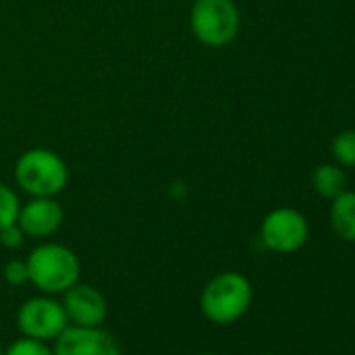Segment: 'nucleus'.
<instances>
[{
    "label": "nucleus",
    "mask_w": 355,
    "mask_h": 355,
    "mask_svg": "<svg viewBox=\"0 0 355 355\" xmlns=\"http://www.w3.org/2000/svg\"><path fill=\"white\" fill-rule=\"evenodd\" d=\"M30 270V284L44 295H63L82 276L78 255L61 243H44L26 257Z\"/></svg>",
    "instance_id": "obj_1"
},
{
    "label": "nucleus",
    "mask_w": 355,
    "mask_h": 355,
    "mask_svg": "<svg viewBox=\"0 0 355 355\" xmlns=\"http://www.w3.org/2000/svg\"><path fill=\"white\" fill-rule=\"evenodd\" d=\"M15 182L30 197H57L69 182V167L53 148L34 146L19 155Z\"/></svg>",
    "instance_id": "obj_2"
},
{
    "label": "nucleus",
    "mask_w": 355,
    "mask_h": 355,
    "mask_svg": "<svg viewBox=\"0 0 355 355\" xmlns=\"http://www.w3.org/2000/svg\"><path fill=\"white\" fill-rule=\"evenodd\" d=\"M253 303V286L241 272H222L201 291V311L214 324H232L241 320Z\"/></svg>",
    "instance_id": "obj_3"
},
{
    "label": "nucleus",
    "mask_w": 355,
    "mask_h": 355,
    "mask_svg": "<svg viewBox=\"0 0 355 355\" xmlns=\"http://www.w3.org/2000/svg\"><path fill=\"white\" fill-rule=\"evenodd\" d=\"M191 30L203 46H228L241 30L239 7L232 0H195L191 9Z\"/></svg>",
    "instance_id": "obj_4"
},
{
    "label": "nucleus",
    "mask_w": 355,
    "mask_h": 355,
    "mask_svg": "<svg viewBox=\"0 0 355 355\" xmlns=\"http://www.w3.org/2000/svg\"><path fill=\"white\" fill-rule=\"evenodd\" d=\"M259 239L266 249L288 255L299 251L307 243L309 222L295 207H276L263 218Z\"/></svg>",
    "instance_id": "obj_5"
},
{
    "label": "nucleus",
    "mask_w": 355,
    "mask_h": 355,
    "mask_svg": "<svg viewBox=\"0 0 355 355\" xmlns=\"http://www.w3.org/2000/svg\"><path fill=\"white\" fill-rule=\"evenodd\" d=\"M69 326L63 303L51 295L32 297L17 309V328L24 336L53 343Z\"/></svg>",
    "instance_id": "obj_6"
},
{
    "label": "nucleus",
    "mask_w": 355,
    "mask_h": 355,
    "mask_svg": "<svg viewBox=\"0 0 355 355\" xmlns=\"http://www.w3.org/2000/svg\"><path fill=\"white\" fill-rule=\"evenodd\" d=\"M53 343V355H121L115 336L101 326L69 324Z\"/></svg>",
    "instance_id": "obj_7"
},
{
    "label": "nucleus",
    "mask_w": 355,
    "mask_h": 355,
    "mask_svg": "<svg viewBox=\"0 0 355 355\" xmlns=\"http://www.w3.org/2000/svg\"><path fill=\"white\" fill-rule=\"evenodd\" d=\"M61 303L69 324L73 326H103L109 313L105 295L96 286L84 282H76L71 288H67Z\"/></svg>",
    "instance_id": "obj_8"
},
{
    "label": "nucleus",
    "mask_w": 355,
    "mask_h": 355,
    "mask_svg": "<svg viewBox=\"0 0 355 355\" xmlns=\"http://www.w3.org/2000/svg\"><path fill=\"white\" fill-rule=\"evenodd\" d=\"M63 220V205L55 197H32L21 205L17 224L30 239H49L61 228Z\"/></svg>",
    "instance_id": "obj_9"
},
{
    "label": "nucleus",
    "mask_w": 355,
    "mask_h": 355,
    "mask_svg": "<svg viewBox=\"0 0 355 355\" xmlns=\"http://www.w3.org/2000/svg\"><path fill=\"white\" fill-rule=\"evenodd\" d=\"M330 226L340 241L355 243V191H345L330 203Z\"/></svg>",
    "instance_id": "obj_10"
},
{
    "label": "nucleus",
    "mask_w": 355,
    "mask_h": 355,
    "mask_svg": "<svg viewBox=\"0 0 355 355\" xmlns=\"http://www.w3.org/2000/svg\"><path fill=\"white\" fill-rule=\"evenodd\" d=\"M311 187L320 197L332 201L347 191V173L338 163H322L313 169Z\"/></svg>",
    "instance_id": "obj_11"
},
{
    "label": "nucleus",
    "mask_w": 355,
    "mask_h": 355,
    "mask_svg": "<svg viewBox=\"0 0 355 355\" xmlns=\"http://www.w3.org/2000/svg\"><path fill=\"white\" fill-rule=\"evenodd\" d=\"M332 157L340 167H355V130H343L330 144Z\"/></svg>",
    "instance_id": "obj_12"
},
{
    "label": "nucleus",
    "mask_w": 355,
    "mask_h": 355,
    "mask_svg": "<svg viewBox=\"0 0 355 355\" xmlns=\"http://www.w3.org/2000/svg\"><path fill=\"white\" fill-rule=\"evenodd\" d=\"M19 209H21L19 195L11 187L0 184V230L17 222Z\"/></svg>",
    "instance_id": "obj_13"
},
{
    "label": "nucleus",
    "mask_w": 355,
    "mask_h": 355,
    "mask_svg": "<svg viewBox=\"0 0 355 355\" xmlns=\"http://www.w3.org/2000/svg\"><path fill=\"white\" fill-rule=\"evenodd\" d=\"M5 355H53V347L44 340L21 336L5 349Z\"/></svg>",
    "instance_id": "obj_14"
},
{
    "label": "nucleus",
    "mask_w": 355,
    "mask_h": 355,
    "mask_svg": "<svg viewBox=\"0 0 355 355\" xmlns=\"http://www.w3.org/2000/svg\"><path fill=\"white\" fill-rule=\"evenodd\" d=\"M3 276L9 284L13 286H24L30 282V270H28V261L26 259H11L5 263L3 268Z\"/></svg>",
    "instance_id": "obj_15"
},
{
    "label": "nucleus",
    "mask_w": 355,
    "mask_h": 355,
    "mask_svg": "<svg viewBox=\"0 0 355 355\" xmlns=\"http://www.w3.org/2000/svg\"><path fill=\"white\" fill-rule=\"evenodd\" d=\"M24 241H26V234L17 222L0 230V245L7 247V249H19L24 245Z\"/></svg>",
    "instance_id": "obj_16"
},
{
    "label": "nucleus",
    "mask_w": 355,
    "mask_h": 355,
    "mask_svg": "<svg viewBox=\"0 0 355 355\" xmlns=\"http://www.w3.org/2000/svg\"><path fill=\"white\" fill-rule=\"evenodd\" d=\"M197 355H218V353H197Z\"/></svg>",
    "instance_id": "obj_17"
},
{
    "label": "nucleus",
    "mask_w": 355,
    "mask_h": 355,
    "mask_svg": "<svg viewBox=\"0 0 355 355\" xmlns=\"http://www.w3.org/2000/svg\"><path fill=\"white\" fill-rule=\"evenodd\" d=\"M0 355H5V349L3 347H0Z\"/></svg>",
    "instance_id": "obj_18"
},
{
    "label": "nucleus",
    "mask_w": 355,
    "mask_h": 355,
    "mask_svg": "<svg viewBox=\"0 0 355 355\" xmlns=\"http://www.w3.org/2000/svg\"><path fill=\"white\" fill-rule=\"evenodd\" d=\"M266 355H276V353H266Z\"/></svg>",
    "instance_id": "obj_19"
}]
</instances>
